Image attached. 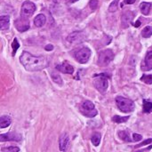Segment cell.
Instances as JSON below:
<instances>
[{
	"instance_id": "cell-26",
	"label": "cell",
	"mask_w": 152,
	"mask_h": 152,
	"mask_svg": "<svg viewBox=\"0 0 152 152\" xmlns=\"http://www.w3.org/2000/svg\"><path fill=\"white\" fill-rule=\"evenodd\" d=\"M3 152H19L20 149L16 146H10V147H6V148H3L2 149Z\"/></svg>"
},
{
	"instance_id": "cell-4",
	"label": "cell",
	"mask_w": 152,
	"mask_h": 152,
	"mask_svg": "<svg viewBox=\"0 0 152 152\" xmlns=\"http://www.w3.org/2000/svg\"><path fill=\"white\" fill-rule=\"evenodd\" d=\"M114 59V53L110 50H104L102 51L99 54V59H98V65L101 67H105L108 66Z\"/></svg>"
},
{
	"instance_id": "cell-29",
	"label": "cell",
	"mask_w": 152,
	"mask_h": 152,
	"mask_svg": "<svg viewBox=\"0 0 152 152\" xmlns=\"http://www.w3.org/2000/svg\"><path fill=\"white\" fill-rule=\"evenodd\" d=\"M89 6L91 7L92 10H95L98 7V0H90Z\"/></svg>"
},
{
	"instance_id": "cell-1",
	"label": "cell",
	"mask_w": 152,
	"mask_h": 152,
	"mask_svg": "<svg viewBox=\"0 0 152 152\" xmlns=\"http://www.w3.org/2000/svg\"><path fill=\"white\" fill-rule=\"evenodd\" d=\"M20 61L24 68L28 71H38L45 69L49 65V61L44 56H34L28 52H23Z\"/></svg>"
},
{
	"instance_id": "cell-2",
	"label": "cell",
	"mask_w": 152,
	"mask_h": 152,
	"mask_svg": "<svg viewBox=\"0 0 152 152\" xmlns=\"http://www.w3.org/2000/svg\"><path fill=\"white\" fill-rule=\"evenodd\" d=\"M116 103H117L118 108L122 112L129 113L134 110V102L130 99H127L122 96H118L116 98Z\"/></svg>"
},
{
	"instance_id": "cell-28",
	"label": "cell",
	"mask_w": 152,
	"mask_h": 152,
	"mask_svg": "<svg viewBox=\"0 0 152 152\" xmlns=\"http://www.w3.org/2000/svg\"><path fill=\"white\" fill-rule=\"evenodd\" d=\"M12 55H14V54L16 53V52H17L18 48L20 47V44H19V42H18L17 38H14V40H13V42H12Z\"/></svg>"
},
{
	"instance_id": "cell-16",
	"label": "cell",
	"mask_w": 152,
	"mask_h": 152,
	"mask_svg": "<svg viewBox=\"0 0 152 152\" xmlns=\"http://www.w3.org/2000/svg\"><path fill=\"white\" fill-rule=\"evenodd\" d=\"M45 22H46V18L44 14H38L34 19V24L36 27H38V28L44 26Z\"/></svg>"
},
{
	"instance_id": "cell-17",
	"label": "cell",
	"mask_w": 152,
	"mask_h": 152,
	"mask_svg": "<svg viewBox=\"0 0 152 152\" xmlns=\"http://www.w3.org/2000/svg\"><path fill=\"white\" fill-rule=\"evenodd\" d=\"M152 4L151 3H147V2H142L141 4H140V9H141V12H142L143 15H149L150 12H151V9Z\"/></svg>"
},
{
	"instance_id": "cell-10",
	"label": "cell",
	"mask_w": 152,
	"mask_h": 152,
	"mask_svg": "<svg viewBox=\"0 0 152 152\" xmlns=\"http://www.w3.org/2000/svg\"><path fill=\"white\" fill-rule=\"evenodd\" d=\"M67 39L69 43H80L85 39V35L81 31H75L69 35Z\"/></svg>"
},
{
	"instance_id": "cell-12",
	"label": "cell",
	"mask_w": 152,
	"mask_h": 152,
	"mask_svg": "<svg viewBox=\"0 0 152 152\" xmlns=\"http://www.w3.org/2000/svg\"><path fill=\"white\" fill-rule=\"evenodd\" d=\"M142 69L144 71H149V70L152 69V51H150L147 53L144 61L142 63Z\"/></svg>"
},
{
	"instance_id": "cell-30",
	"label": "cell",
	"mask_w": 152,
	"mask_h": 152,
	"mask_svg": "<svg viewBox=\"0 0 152 152\" xmlns=\"http://www.w3.org/2000/svg\"><path fill=\"white\" fill-rule=\"evenodd\" d=\"M151 142H152V139H148V140L144 141L143 142H142V143H140V144L136 145V146H135V148H139V147H142V146H145V145H148V144H150V143H151Z\"/></svg>"
},
{
	"instance_id": "cell-20",
	"label": "cell",
	"mask_w": 152,
	"mask_h": 152,
	"mask_svg": "<svg viewBox=\"0 0 152 152\" xmlns=\"http://www.w3.org/2000/svg\"><path fill=\"white\" fill-rule=\"evenodd\" d=\"M101 139H102L101 134L95 133V134H94V135L92 136L91 141H92V142H93V144H94V146H98V145L100 144V142H101Z\"/></svg>"
},
{
	"instance_id": "cell-9",
	"label": "cell",
	"mask_w": 152,
	"mask_h": 152,
	"mask_svg": "<svg viewBox=\"0 0 152 152\" xmlns=\"http://www.w3.org/2000/svg\"><path fill=\"white\" fill-rule=\"evenodd\" d=\"M21 140V135L17 133H7L0 134V142H10L15 141L20 142Z\"/></svg>"
},
{
	"instance_id": "cell-27",
	"label": "cell",
	"mask_w": 152,
	"mask_h": 152,
	"mask_svg": "<svg viewBox=\"0 0 152 152\" xmlns=\"http://www.w3.org/2000/svg\"><path fill=\"white\" fill-rule=\"evenodd\" d=\"M118 1H113V2L110 4V7H109V11L111 12H116V11L118 10Z\"/></svg>"
},
{
	"instance_id": "cell-24",
	"label": "cell",
	"mask_w": 152,
	"mask_h": 152,
	"mask_svg": "<svg viewBox=\"0 0 152 152\" xmlns=\"http://www.w3.org/2000/svg\"><path fill=\"white\" fill-rule=\"evenodd\" d=\"M52 78H53V80L55 82V83H57V84H59V85H62V79H61V76L59 75V74H57V73H54V72H52Z\"/></svg>"
},
{
	"instance_id": "cell-34",
	"label": "cell",
	"mask_w": 152,
	"mask_h": 152,
	"mask_svg": "<svg viewBox=\"0 0 152 152\" xmlns=\"http://www.w3.org/2000/svg\"><path fill=\"white\" fill-rule=\"evenodd\" d=\"M140 26H141V21H140V20H137V21L135 22V24H134V27L138 28V27H140Z\"/></svg>"
},
{
	"instance_id": "cell-15",
	"label": "cell",
	"mask_w": 152,
	"mask_h": 152,
	"mask_svg": "<svg viewBox=\"0 0 152 152\" xmlns=\"http://www.w3.org/2000/svg\"><path fill=\"white\" fill-rule=\"evenodd\" d=\"M10 26V17L8 15L0 16V30H6Z\"/></svg>"
},
{
	"instance_id": "cell-25",
	"label": "cell",
	"mask_w": 152,
	"mask_h": 152,
	"mask_svg": "<svg viewBox=\"0 0 152 152\" xmlns=\"http://www.w3.org/2000/svg\"><path fill=\"white\" fill-rule=\"evenodd\" d=\"M141 80L142 82H144L145 84L148 85H151L152 84V75H143L141 77Z\"/></svg>"
},
{
	"instance_id": "cell-32",
	"label": "cell",
	"mask_w": 152,
	"mask_h": 152,
	"mask_svg": "<svg viewBox=\"0 0 152 152\" xmlns=\"http://www.w3.org/2000/svg\"><path fill=\"white\" fill-rule=\"evenodd\" d=\"M45 49L46 51H52V50L53 49V46L52 45H45Z\"/></svg>"
},
{
	"instance_id": "cell-6",
	"label": "cell",
	"mask_w": 152,
	"mask_h": 152,
	"mask_svg": "<svg viewBox=\"0 0 152 152\" xmlns=\"http://www.w3.org/2000/svg\"><path fill=\"white\" fill-rule=\"evenodd\" d=\"M90 56H91V50L87 47H82L75 53L76 60L81 64L86 63L89 61Z\"/></svg>"
},
{
	"instance_id": "cell-23",
	"label": "cell",
	"mask_w": 152,
	"mask_h": 152,
	"mask_svg": "<svg viewBox=\"0 0 152 152\" xmlns=\"http://www.w3.org/2000/svg\"><path fill=\"white\" fill-rule=\"evenodd\" d=\"M129 119V117H120V116H114L112 118V121H114L115 123L120 124V123H124L126 122Z\"/></svg>"
},
{
	"instance_id": "cell-35",
	"label": "cell",
	"mask_w": 152,
	"mask_h": 152,
	"mask_svg": "<svg viewBox=\"0 0 152 152\" xmlns=\"http://www.w3.org/2000/svg\"><path fill=\"white\" fill-rule=\"evenodd\" d=\"M67 1V3H75V2H77V1H78V0H66Z\"/></svg>"
},
{
	"instance_id": "cell-19",
	"label": "cell",
	"mask_w": 152,
	"mask_h": 152,
	"mask_svg": "<svg viewBox=\"0 0 152 152\" xmlns=\"http://www.w3.org/2000/svg\"><path fill=\"white\" fill-rule=\"evenodd\" d=\"M118 136L124 142H131V138H130V136H129V134H128V133L126 131H119L118 132Z\"/></svg>"
},
{
	"instance_id": "cell-14",
	"label": "cell",
	"mask_w": 152,
	"mask_h": 152,
	"mask_svg": "<svg viewBox=\"0 0 152 152\" xmlns=\"http://www.w3.org/2000/svg\"><path fill=\"white\" fill-rule=\"evenodd\" d=\"M56 69L59 71H61L62 73H66V74H72L74 72V68L68 62H64L61 65H58L56 67Z\"/></svg>"
},
{
	"instance_id": "cell-3",
	"label": "cell",
	"mask_w": 152,
	"mask_h": 152,
	"mask_svg": "<svg viewBox=\"0 0 152 152\" xmlns=\"http://www.w3.org/2000/svg\"><path fill=\"white\" fill-rule=\"evenodd\" d=\"M94 85L95 88L102 94L105 93L109 87V82H108V77L110 76H107L106 74H100V75H94Z\"/></svg>"
},
{
	"instance_id": "cell-5",
	"label": "cell",
	"mask_w": 152,
	"mask_h": 152,
	"mask_svg": "<svg viewBox=\"0 0 152 152\" xmlns=\"http://www.w3.org/2000/svg\"><path fill=\"white\" fill-rule=\"evenodd\" d=\"M80 111L82 114L87 118H94L97 115V110L94 107V104L90 101H86L82 103L80 107Z\"/></svg>"
},
{
	"instance_id": "cell-33",
	"label": "cell",
	"mask_w": 152,
	"mask_h": 152,
	"mask_svg": "<svg viewBox=\"0 0 152 152\" xmlns=\"http://www.w3.org/2000/svg\"><path fill=\"white\" fill-rule=\"evenodd\" d=\"M136 0H125L124 1V4H132L134 3H135Z\"/></svg>"
},
{
	"instance_id": "cell-31",
	"label": "cell",
	"mask_w": 152,
	"mask_h": 152,
	"mask_svg": "<svg viewBox=\"0 0 152 152\" xmlns=\"http://www.w3.org/2000/svg\"><path fill=\"white\" fill-rule=\"evenodd\" d=\"M133 138L134 142H139L142 139V136L141 134H133Z\"/></svg>"
},
{
	"instance_id": "cell-22",
	"label": "cell",
	"mask_w": 152,
	"mask_h": 152,
	"mask_svg": "<svg viewBox=\"0 0 152 152\" xmlns=\"http://www.w3.org/2000/svg\"><path fill=\"white\" fill-rule=\"evenodd\" d=\"M152 110V102L143 100V111L145 113H150Z\"/></svg>"
},
{
	"instance_id": "cell-11",
	"label": "cell",
	"mask_w": 152,
	"mask_h": 152,
	"mask_svg": "<svg viewBox=\"0 0 152 152\" xmlns=\"http://www.w3.org/2000/svg\"><path fill=\"white\" fill-rule=\"evenodd\" d=\"M69 145V137L67 134H63L61 135L60 140H59V146H60V151H66Z\"/></svg>"
},
{
	"instance_id": "cell-7",
	"label": "cell",
	"mask_w": 152,
	"mask_h": 152,
	"mask_svg": "<svg viewBox=\"0 0 152 152\" xmlns=\"http://www.w3.org/2000/svg\"><path fill=\"white\" fill-rule=\"evenodd\" d=\"M35 11H36V4L30 1H25L21 5L20 14L23 17L28 18L33 15Z\"/></svg>"
},
{
	"instance_id": "cell-13",
	"label": "cell",
	"mask_w": 152,
	"mask_h": 152,
	"mask_svg": "<svg viewBox=\"0 0 152 152\" xmlns=\"http://www.w3.org/2000/svg\"><path fill=\"white\" fill-rule=\"evenodd\" d=\"M134 19V13L130 11H126L122 15V25L124 28H127Z\"/></svg>"
},
{
	"instance_id": "cell-18",
	"label": "cell",
	"mask_w": 152,
	"mask_h": 152,
	"mask_svg": "<svg viewBox=\"0 0 152 152\" xmlns=\"http://www.w3.org/2000/svg\"><path fill=\"white\" fill-rule=\"evenodd\" d=\"M12 123V119L9 116H3L0 118V128H5Z\"/></svg>"
},
{
	"instance_id": "cell-21",
	"label": "cell",
	"mask_w": 152,
	"mask_h": 152,
	"mask_svg": "<svg viewBox=\"0 0 152 152\" xmlns=\"http://www.w3.org/2000/svg\"><path fill=\"white\" fill-rule=\"evenodd\" d=\"M142 36L145 38L151 37L152 36V27H151V26L145 27L142 31Z\"/></svg>"
},
{
	"instance_id": "cell-8",
	"label": "cell",
	"mask_w": 152,
	"mask_h": 152,
	"mask_svg": "<svg viewBox=\"0 0 152 152\" xmlns=\"http://www.w3.org/2000/svg\"><path fill=\"white\" fill-rule=\"evenodd\" d=\"M14 26L20 32L27 31L29 28V20L28 18L21 16L20 18H18L14 21Z\"/></svg>"
}]
</instances>
